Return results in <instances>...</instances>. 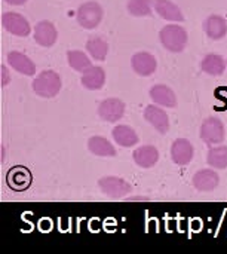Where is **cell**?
I'll list each match as a JSON object with an SVG mask.
<instances>
[{
    "mask_svg": "<svg viewBox=\"0 0 227 254\" xmlns=\"http://www.w3.org/2000/svg\"><path fill=\"white\" fill-rule=\"evenodd\" d=\"M58 39V31L55 25L51 21H40L34 27V40L43 46V48H51L55 45Z\"/></svg>",
    "mask_w": 227,
    "mask_h": 254,
    "instance_id": "8fae6325",
    "label": "cell"
},
{
    "mask_svg": "<svg viewBox=\"0 0 227 254\" xmlns=\"http://www.w3.org/2000/svg\"><path fill=\"white\" fill-rule=\"evenodd\" d=\"M201 138L207 146H216L225 141V125L219 118H208L201 125Z\"/></svg>",
    "mask_w": 227,
    "mask_h": 254,
    "instance_id": "277c9868",
    "label": "cell"
},
{
    "mask_svg": "<svg viewBox=\"0 0 227 254\" xmlns=\"http://www.w3.org/2000/svg\"><path fill=\"white\" fill-rule=\"evenodd\" d=\"M150 97H152V100H153L156 104H159V106H162V107L174 109V107H177V104H178L175 92H174L170 86L162 85V83L155 85V86L150 89Z\"/></svg>",
    "mask_w": 227,
    "mask_h": 254,
    "instance_id": "9a60e30c",
    "label": "cell"
},
{
    "mask_svg": "<svg viewBox=\"0 0 227 254\" xmlns=\"http://www.w3.org/2000/svg\"><path fill=\"white\" fill-rule=\"evenodd\" d=\"M159 40L165 49H168L170 52L178 54L184 51L189 36L184 27L177 25V24H170V25H165L159 31Z\"/></svg>",
    "mask_w": 227,
    "mask_h": 254,
    "instance_id": "6da1fadb",
    "label": "cell"
},
{
    "mask_svg": "<svg viewBox=\"0 0 227 254\" xmlns=\"http://www.w3.org/2000/svg\"><path fill=\"white\" fill-rule=\"evenodd\" d=\"M207 162L210 167L216 170H226L227 168V146H216L210 147L207 155Z\"/></svg>",
    "mask_w": 227,
    "mask_h": 254,
    "instance_id": "cb8c5ba5",
    "label": "cell"
},
{
    "mask_svg": "<svg viewBox=\"0 0 227 254\" xmlns=\"http://www.w3.org/2000/svg\"><path fill=\"white\" fill-rule=\"evenodd\" d=\"M134 162L141 168H152L159 161V150L155 146L146 144L134 150L132 153Z\"/></svg>",
    "mask_w": 227,
    "mask_h": 254,
    "instance_id": "2e32d148",
    "label": "cell"
},
{
    "mask_svg": "<svg viewBox=\"0 0 227 254\" xmlns=\"http://www.w3.org/2000/svg\"><path fill=\"white\" fill-rule=\"evenodd\" d=\"M86 51L88 54L97 60V61H104L107 54H109V43L103 39V37H91L88 42H86Z\"/></svg>",
    "mask_w": 227,
    "mask_h": 254,
    "instance_id": "603a6c76",
    "label": "cell"
},
{
    "mask_svg": "<svg viewBox=\"0 0 227 254\" xmlns=\"http://www.w3.org/2000/svg\"><path fill=\"white\" fill-rule=\"evenodd\" d=\"M88 149L95 156H106V158L116 156V149L113 147V144L107 138L100 137V135L91 137L88 140Z\"/></svg>",
    "mask_w": 227,
    "mask_h": 254,
    "instance_id": "ffe728a7",
    "label": "cell"
},
{
    "mask_svg": "<svg viewBox=\"0 0 227 254\" xmlns=\"http://www.w3.org/2000/svg\"><path fill=\"white\" fill-rule=\"evenodd\" d=\"M125 115V103L119 98H107L98 106V116L106 122H117Z\"/></svg>",
    "mask_w": 227,
    "mask_h": 254,
    "instance_id": "52a82bcc",
    "label": "cell"
},
{
    "mask_svg": "<svg viewBox=\"0 0 227 254\" xmlns=\"http://www.w3.org/2000/svg\"><path fill=\"white\" fill-rule=\"evenodd\" d=\"M131 65H132V70L138 76H143V77L152 76L158 68L156 58L149 52H137L135 55H132Z\"/></svg>",
    "mask_w": 227,
    "mask_h": 254,
    "instance_id": "9c48e42d",
    "label": "cell"
},
{
    "mask_svg": "<svg viewBox=\"0 0 227 254\" xmlns=\"http://www.w3.org/2000/svg\"><path fill=\"white\" fill-rule=\"evenodd\" d=\"M204 30L211 40H220L227 34L226 18L220 15H210L204 22Z\"/></svg>",
    "mask_w": 227,
    "mask_h": 254,
    "instance_id": "ac0fdd59",
    "label": "cell"
},
{
    "mask_svg": "<svg viewBox=\"0 0 227 254\" xmlns=\"http://www.w3.org/2000/svg\"><path fill=\"white\" fill-rule=\"evenodd\" d=\"M106 83V71L100 65H91L82 73V85L89 91H98Z\"/></svg>",
    "mask_w": 227,
    "mask_h": 254,
    "instance_id": "5bb4252c",
    "label": "cell"
},
{
    "mask_svg": "<svg viewBox=\"0 0 227 254\" xmlns=\"http://www.w3.org/2000/svg\"><path fill=\"white\" fill-rule=\"evenodd\" d=\"M67 61L73 70L80 71V73H83L85 70H88L92 65L89 57L82 51H68L67 52Z\"/></svg>",
    "mask_w": 227,
    "mask_h": 254,
    "instance_id": "d4e9b609",
    "label": "cell"
},
{
    "mask_svg": "<svg viewBox=\"0 0 227 254\" xmlns=\"http://www.w3.org/2000/svg\"><path fill=\"white\" fill-rule=\"evenodd\" d=\"M126 7L132 16H150L152 15V0H128Z\"/></svg>",
    "mask_w": 227,
    "mask_h": 254,
    "instance_id": "484cf974",
    "label": "cell"
},
{
    "mask_svg": "<svg viewBox=\"0 0 227 254\" xmlns=\"http://www.w3.org/2000/svg\"><path fill=\"white\" fill-rule=\"evenodd\" d=\"M112 135L114 138V141L122 146V147H134L138 143V135L137 132L128 127V125H117L113 128Z\"/></svg>",
    "mask_w": 227,
    "mask_h": 254,
    "instance_id": "44dd1931",
    "label": "cell"
},
{
    "mask_svg": "<svg viewBox=\"0 0 227 254\" xmlns=\"http://www.w3.org/2000/svg\"><path fill=\"white\" fill-rule=\"evenodd\" d=\"M7 61H9V65L16 70L18 73L21 74H25V76H33L36 73V64L22 52H18V51H12L7 54Z\"/></svg>",
    "mask_w": 227,
    "mask_h": 254,
    "instance_id": "e0dca14e",
    "label": "cell"
},
{
    "mask_svg": "<svg viewBox=\"0 0 227 254\" xmlns=\"http://www.w3.org/2000/svg\"><path fill=\"white\" fill-rule=\"evenodd\" d=\"M61 77L54 70H45L33 80V91L42 98H54L61 91Z\"/></svg>",
    "mask_w": 227,
    "mask_h": 254,
    "instance_id": "7a4b0ae2",
    "label": "cell"
},
{
    "mask_svg": "<svg viewBox=\"0 0 227 254\" xmlns=\"http://www.w3.org/2000/svg\"><path fill=\"white\" fill-rule=\"evenodd\" d=\"M1 25L6 31H9L13 36L27 37L31 33V27H30L28 21L16 12L3 13L1 15Z\"/></svg>",
    "mask_w": 227,
    "mask_h": 254,
    "instance_id": "8992f818",
    "label": "cell"
},
{
    "mask_svg": "<svg viewBox=\"0 0 227 254\" xmlns=\"http://www.w3.org/2000/svg\"><path fill=\"white\" fill-rule=\"evenodd\" d=\"M10 82V76L7 74L6 65H1V86H6Z\"/></svg>",
    "mask_w": 227,
    "mask_h": 254,
    "instance_id": "4316f807",
    "label": "cell"
},
{
    "mask_svg": "<svg viewBox=\"0 0 227 254\" xmlns=\"http://www.w3.org/2000/svg\"><path fill=\"white\" fill-rule=\"evenodd\" d=\"M195 155L193 146L187 138H177L171 146V159L174 164L184 167L192 162Z\"/></svg>",
    "mask_w": 227,
    "mask_h": 254,
    "instance_id": "ba28073f",
    "label": "cell"
},
{
    "mask_svg": "<svg viewBox=\"0 0 227 254\" xmlns=\"http://www.w3.org/2000/svg\"><path fill=\"white\" fill-rule=\"evenodd\" d=\"M98 186L104 195H107L110 199H122L128 196L132 190V186L120 179V177H103L98 180Z\"/></svg>",
    "mask_w": 227,
    "mask_h": 254,
    "instance_id": "5b68a950",
    "label": "cell"
},
{
    "mask_svg": "<svg viewBox=\"0 0 227 254\" xmlns=\"http://www.w3.org/2000/svg\"><path fill=\"white\" fill-rule=\"evenodd\" d=\"M220 183V177L214 170H201L193 176V186L199 192H211Z\"/></svg>",
    "mask_w": 227,
    "mask_h": 254,
    "instance_id": "7c38bea8",
    "label": "cell"
},
{
    "mask_svg": "<svg viewBox=\"0 0 227 254\" xmlns=\"http://www.w3.org/2000/svg\"><path fill=\"white\" fill-rule=\"evenodd\" d=\"M144 119L159 132V134H167L170 129V119L168 115L164 109L158 106H147L144 110Z\"/></svg>",
    "mask_w": 227,
    "mask_h": 254,
    "instance_id": "30bf717a",
    "label": "cell"
},
{
    "mask_svg": "<svg viewBox=\"0 0 227 254\" xmlns=\"http://www.w3.org/2000/svg\"><path fill=\"white\" fill-rule=\"evenodd\" d=\"M104 16V10L101 7L100 3L97 1H86L83 4L79 6L77 13H76V19L80 24V27L86 28V30H92L97 28Z\"/></svg>",
    "mask_w": 227,
    "mask_h": 254,
    "instance_id": "3957f363",
    "label": "cell"
},
{
    "mask_svg": "<svg viewBox=\"0 0 227 254\" xmlns=\"http://www.w3.org/2000/svg\"><path fill=\"white\" fill-rule=\"evenodd\" d=\"M6 179H7V185L12 189H15V190H24L31 183V174L24 167H15V168H12L7 173Z\"/></svg>",
    "mask_w": 227,
    "mask_h": 254,
    "instance_id": "d6986e66",
    "label": "cell"
},
{
    "mask_svg": "<svg viewBox=\"0 0 227 254\" xmlns=\"http://www.w3.org/2000/svg\"><path fill=\"white\" fill-rule=\"evenodd\" d=\"M153 7L158 12V15L167 21H174V22L184 21V15L181 9L171 0H153Z\"/></svg>",
    "mask_w": 227,
    "mask_h": 254,
    "instance_id": "4fadbf2b",
    "label": "cell"
},
{
    "mask_svg": "<svg viewBox=\"0 0 227 254\" xmlns=\"http://www.w3.org/2000/svg\"><path fill=\"white\" fill-rule=\"evenodd\" d=\"M202 71L211 76H222L226 70V61L219 54H208L204 57L201 63Z\"/></svg>",
    "mask_w": 227,
    "mask_h": 254,
    "instance_id": "7402d4cb",
    "label": "cell"
},
{
    "mask_svg": "<svg viewBox=\"0 0 227 254\" xmlns=\"http://www.w3.org/2000/svg\"><path fill=\"white\" fill-rule=\"evenodd\" d=\"M4 1L9 3V4H13V6H21V4L27 3V0H4Z\"/></svg>",
    "mask_w": 227,
    "mask_h": 254,
    "instance_id": "83f0119b",
    "label": "cell"
}]
</instances>
